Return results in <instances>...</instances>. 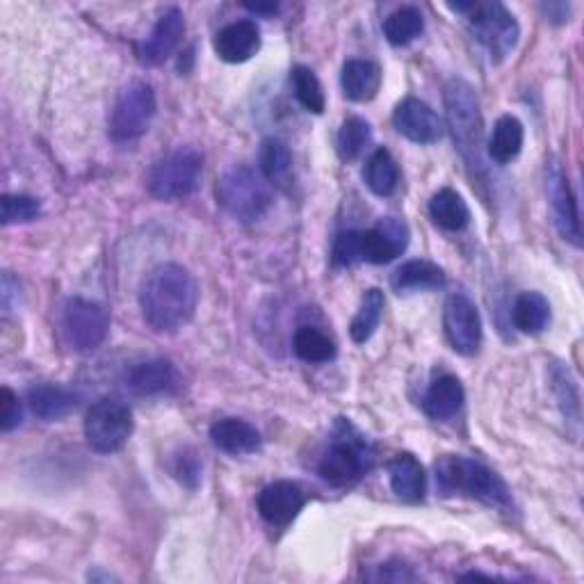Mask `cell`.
I'll return each mask as SVG.
<instances>
[{"instance_id":"9a60e30c","label":"cell","mask_w":584,"mask_h":584,"mask_svg":"<svg viewBox=\"0 0 584 584\" xmlns=\"http://www.w3.org/2000/svg\"><path fill=\"white\" fill-rule=\"evenodd\" d=\"M304 504H306V493L302 491L300 484L290 480H279L268 484L258 493L256 500L260 518L275 527L290 525L300 516Z\"/></svg>"},{"instance_id":"e0dca14e","label":"cell","mask_w":584,"mask_h":584,"mask_svg":"<svg viewBox=\"0 0 584 584\" xmlns=\"http://www.w3.org/2000/svg\"><path fill=\"white\" fill-rule=\"evenodd\" d=\"M183 35H185V16L178 8H170L161 19H157L149 39L142 44L140 62L144 67H161L178 48Z\"/></svg>"},{"instance_id":"7402d4cb","label":"cell","mask_w":584,"mask_h":584,"mask_svg":"<svg viewBox=\"0 0 584 584\" xmlns=\"http://www.w3.org/2000/svg\"><path fill=\"white\" fill-rule=\"evenodd\" d=\"M28 407L44 422L65 420L78 407V395L56 384H37L28 390Z\"/></svg>"},{"instance_id":"484cf974","label":"cell","mask_w":584,"mask_h":584,"mask_svg":"<svg viewBox=\"0 0 584 584\" xmlns=\"http://www.w3.org/2000/svg\"><path fill=\"white\" fill-rule=\"evenodd\" d=\"M550 302L541 292H521L512 308V323L525 336H537L550 325Z\"/></svg>"},{"instance_id":"1f68e13d","label":"cell","mask_w":584,"mask_h":584,"mask_svg":"<svg viewBox=\"0 0 584 584\" xmlns=\"http://www.w3.org/2000/svg\"><path fill=\"white\" fill-rule=\"evenodd\" d=\"M422 31H424V16L413 5H405L400 10H395L384 21V37L393 46H407L416 42L422 35Z\"/></svg>"},{"instance_id":"cb8c5ba5","label":"cell","mask_w":584,"mask_h":584,"mask_svg":"<svg viewBox=\"0 0 584 584\" xmlns=\"http://www.w3.org/2000/svg\"><path fill=\"white\" fill-rule=\"evenodd\" d=\"M390 285L397 292H413V290H439L445 285V272L436 262L416 258L407 260L397 268L390 277Z\"/></svg>"},{"instance_id":"74e56055","label":"cell","mask_w":584,"mask_h":584,"mask_svg":"<svg viewBox=\"0 0 584 584\" xmlns=\"http://www.w3.org/2000/svg\"><path fill=\"white\" fill-rule=\"evenodd\" d=\"M174 475H176V480L183 487L197 489V484L201 480V462L197 459V455L192 453V449H183V453L176 457Z\"/></svg>"},{"instance_id":"ab89813d","label":"cell","mask_w":584,"mask_h":584,"mask_svg":"<svg viewBox=\"0 0 584 584\" xmlns=\"http://www.w3.org/2000/svg\"><path fill=\"white\" fill-rule=\"evenodd\" d=\"M373 580H377V582H413L416 573L402 562H388V564L377 567V573L373 575Z\"/></svg>"},{"instance_id":"836d02e7","label":"cell","mask_w":584,"mask_h":584,"mask_svg":"<svg viewBox=\"0 0 584 584\" xmlns=\"http://www.w3.org/2000/svg\"><path fill=\"white\" fill-rule=\"evenodd\" d=\"M550 382H552L557 405H560L564 420L580 424V390L571 375V370L564 367L562 363H554L550 367Z\"/></svg>"},{"instance_id":"5bb4252c","label":"cell","mask_w":584,"mask_h":584,"mask_svg":"<svg viewBox=\"0 0 584 584\" xmlns=\"http://www.w3.org/2000/svg\"><path fill=\"white\" fill-rule=\"evenodd\" d=\"M393 128L416 144H434L443 138L445 130L443 119L436 115L432 105L413 96L397 103L393 113Z\"/></svg>"},{"instance_id":"6da1fadb","label":"cell","mask_w":584,"mask_h":584,"mask_svg":"<svg viewBox=\"0 0 584 584\" xmlns=\"http://www.w3.org/2000/svg\"><path fill=\"white\" fill-rule=\"evenodd\" d=\"M197 306V279L178 262L157 265L140 288L142 317L157 334H176L190 325Z\"/></svg>"},{"instance_id":"ba28073f","label":"cell","mask_w":584,"mask_h":584,"mask_svg":"<svg viewBox=\"0 0 584 584\" xmlns=\"http://www.w3.org/2000/svg\"><path fill=\"white\" fill-rule=\"evenodd\" d=\"M157 110L155 92L149 83L136 81L121 90L113 115H110V138L115 142H136L151 128Z\"/></svg>"},{"instance_id":"8992f818","label":"cell","mask_w":584,"mask_h":584,"mask_svg":"<svg viewBox=\"0 0 584 584\" xmlns=\"http://www.w3.org/2000/svg\"><path fill=\"white\" fill-rule=\"evenodd\" d=\"M201 174L203 155L192 147H178L149 170L147 190L161 201H178L197 192Z\"/></svg>"},{"instance_id":"44dd1931","label":"cell","mask_w":584,"mask_h":584,"mask_svg":"<svg viewBox=\"0 0 584 584\" xmlns=\"http://www.w3.org/2000/svg\"><path fill=\"white\" fill-rule=\"evenodd\" d=\"M388 480L393 493L405 502H420L428 491V475H424L422 464L409 453L397 455L388 464Z\"/></svg>"},{"instance_id":"b9f144b4","label":"cell","mask_w":584,"mask_h":584,"mask_svg":"<svg viewBox=\"0 0 584 584\" xmlns=\"http://www.w3.org/2000/svg\"><path fill=\"white\" fill-rule=\"evenodd\" d=\"M541 10L546 12L548 21H552V23L569 21V5H564V3H548Z\"/></svg>"},{"instance_id":"52a82bcc","label":"cell","mask_w":584,"mask_h":584,"mask_svg":"<svg viewBox=\"0 0 584 584\" xmlns=\"http://www.w3.org/2000/svg\"><path fill=\"white\" fill-rule=\"evenodd\" d=\"M464 14L468 19L470 35L487 48L495 65L512 56L521 28L507 8L502 3H466Z\"/></svg>"},{"instance_id":"f1b7e54d","label":"cell","mask_w":584,"mask_h":584,"mask_svg":"<svg viewBox=\"0 0 584 584\" xmlns=\"http://www.w3.org/2000/svg\"><path fill=\"white\" fill-rule=\"evenodd\" d=\"M363 178L370 190H373L377 197H390L397 185H400V167H397L395 157L388 149L379 147L373 155L367 157Z\"/></svg>"},{"instance_id":"277c9868","label":"cell","mask_w":584,"mask_h":584,"mask_svg":"<svg viewBox=\"0 0 584 584\" xmlns=\"http://www.w3.org/2000/svg\"><path fill=\"white\" fill-rule=\"evenodd\" d=\"M445 115L455 147L462 153L464 163L468 165L470 176L475 178L484 174V124L480 101H477L472 85L462 81V78H453V81L445 85Z\"/></svg>"},{"instance_id":"5b68a950","label":"cell","mask_w":584,"mask_h":584,"mask_svg":"<svg viewBox=\"0 0 584 584\" xmlns=\"http://www.w3.org/2000/svg\"><path fill=\"white\" fill-rule=\"evenodd\" d=\"M218 201L229 215L243 224H254L272 208L270 183L247 165L226 170L218 183Z\"/></svg>"},{"instance_id":"4dcf8cb0","label":"cell","mask_w":584,"mask_h":584,"mask_svg":"<svg viewBox=\"0 0 584 584\" xmlns=\"http://www.w3.org/2000/svg\"><path fill=\"white\" fill-rule=\"evenodd\" d=\"M292 350L304 363H329L336 359V342L315 327H300L292 336Z\"/></svg>"},{"instance_id":"7bdbcfd3","label":"cell","mask_w":584,"mask_h":584,"mask_svg":"<svg viewBox=\"0 0 584 584\" xmlns=\"http://www.w3.org/2000/svg\"><path fill=\"white\" fill-rule=\"evenodd\" d=\"M245 8L256 16H270L279 12V3H247Z\"/></svg>"},{"instance_id":"7a4b0ae2","label":"cell","mask_w":584,"mask_h":584,"mask_svg":"<svg viewBox=\"0 0 584 584\" xmlns=\"http://www.w3.org/2000/svg\"><path fill=\"white\" fill-rule=\"evenodd\" d=\"M377 449L350 418H336L317 475L334 489H350L375 468Z\"/></svg>"},{"instance_id":"3957f363","label":"cell","mask_w":584,"mask_h":584,"mask_svg":"<svg viewBox=\"0 0 584 584\" xmlns=\"http://www.w3.org/2000/svg\"><path fill=\"white\" fill-rule=\"evenodd\" d=\"M436 484L443 495H464L502 512L514 510L512 491L502 477L489 466L468 457H441L436 462Z\"/></svg>"},{"instance_id":"ffe728a7","label":"cell","mask_w":584,"mask_h":584,"mask_svg":"<svg viewBox=\"0 0 584 584\" xmlns=\"http://www.w3.org/2000/svg\"><path fill=\"white\" fill-rule=\"evenodd\" d=\"M464 400H466V393H464L459 377L441 375L439 379L432 382L428 393H424L422 409L432 420L445 422L462 411Z\"/></svg>"},{"instance_id":"ac0fdd59","label":"cell","mask_w":584,"mask_h":584,"mask_svg":"<svg viewBox=\"0 0 584 584\" xmlns=\"http://www.w3.org/2000/svg\"><path fill=\"white\" fill-rule=\"evenodd\" d=\"M210 441L220 453L231 457L254 455L260 449V432L241 418H222L210 428Z\"/></svg>"},{"instance_id":"4316f807","label":"cell","mask_w":584,"mask_h":584,"mask_svg":"<svg viewBox=\"0 0 584 584\" xmlns=\"http://www.w3.org/2000/svg\"><path fill=\"white\" fill-rule=\"evenodd\" d=\"M430 218L439 229L459 233L470 224V208L457 190L443 188L430 199Z\"/></svg>"},{"instance_id":"d4e9b609","label":"cell","mask_w":584,"mask_h":584,"mask_svg":"<svg viewBox=\"0 0 584 584\" xmlns=\"http://www.w3.org/2000/svg\"><path fill=\"white\" fill-rule=\"evenodd\" d=\"M258 167L260 176L281 190H288L292 185V176H295V172H292L290 147L277 138H268L260 144Z\"/></svg>"},{"instance_id":"60d3db41","label":"cell","mask_w":584,"mask_h":584,"mask_svg":"<svg viewBox=\"0 0 584 584\" xmlns=\"http://www.w3.org/2000/svg\"><path fill=\"white\" fill-rule=\"evenodd\" d=\"M19 292H21V288H19V281L12 277V272H5L3 275V311L5 313H10L12 311V302L16 300L19 302Z\"/></svg>"},{"instance_id":"7c38bea8","label":"cell","mask_w":584,"mask_h":584,"mask_svg":"<svg viewBox=\"0 0 584 584\" xmlns=\"http://www.w3.org/2000/svg\"><path fill=\"white\" fill-rule=\"evenodd\" d=\"M443 329L453 350L472 357L482 344V317L466 292H453L443 308Z\"/></svg>"},{"instance_id":"8fae6325","label":"cell","mask_w":584,"mask_h":584,"mask_svg":"<svg viewBox=\"0 0 584 584\" xmlns=\"http://www.w3.org/2000/svg\"><path fill=\"white\" fill-rule=\"evenodd\" d=\"M546 197L550 206L552 224L567 243L573 247H582V229H580V212L577 201L571 190L569 176L557 157H550L546 163Z\"/></svg>"},{"instance_id":"30bf717a","label":"cell","mask_w":584,"mask_h":584,"mask_svg":"<svg viewBox=\"0 0 584 584\" xmlns=\"http://www.w3.org/2000/svg\"><path fill=\"white\" fill-rule=\"evenodd\" d=\"M62 334L75 352H94L110 334V315L98 302L71 297L62 308Z\"/></svg>"},{"instance_id":"d590c367","label":"cell","mask_w":584,"mask_h":584,"mask_svg":"<svg viewBox=\"0 0 584 584\" xmlns=\"http://www.w3.org/2000/svg\"><path fill=\"white\" fill-rule=\"evenodd\" d=\"M42 215V203L28 195H3L0 199V220L5 226L33 222Z\"/></svg>"},{"instance_id":"e575fe53","label":"cell","mask_w":584,"mask_h":584,"mask_svg":"<svg viewBox=\"0 0 584 584\" xmlns=\"http://www.w3.org/2000/svg\"><path fill=\"white\" fill-rule=\"evenodd\" d=\"M292 87H295V96L304 110L313 115H323L327 108V96L323 90V83L317 81L313 69L300 65L292 69Z\"/></svg>"},{"instance_id":"83f0119b","label":"cell","mask_w":584,"mask_h":584,"mask_svg":"<svg viewBox=\"0 0 584 584\" xmlns=\"http://www.w3.org/2000/svg\"><path fill=\"white\" fill-rule=\"evenodd\" d=\"M523 142H525V128L521 119L512 115L500 117L493 126L491 140H489L491 161L498 165H510L523 151Z\"/></svg>"},{"instance_id":"8d00e7d4","label":"cell","mask_w":584,"mask_h":584,"mask_svg":"<svg viewBox=\"0 0 584 584\" xmlns=\"http://www.w3.org/2000/svg\"><path fill=\"white\" fill-rule=\"evenodd\" d=\"M331 260L338 268H352L359 260V231H342L336 235L334 249H331Z\"/></svg>"},{"instance_id":"f35d334b","label":"cell","mask_w":584,"mask_h":584,"mask_svg":"<svg viewBox=\"0 0 584 584\" xmlns=\"http://www.w3.org/2000/svg\"><path fill=\"white\" fill-rule=\"evenodd\" d=\"M0 400H3V420H0V430H3L5 434L16 430L21 420H23V409H21V400L16 397V393L12 388H3L0 390Z\"/></svg>"},{"instance_id":"2e32d148","label":"cell","mask_w":584,"mask_h":584,"mask_svg":"<svg viewBox=\"0 0 584 584\" xmlns=\"http://www.w3.org/2000/svg\"><path fill=\"white\" fill-rule=\"evenodd\" d=\"M215 46L218 58L229 62V65H243L252 60L256 52L260 50V28L258 23L252 19L233 21L215 35Z\"/></svg>"},{"instance_id":"f546056e","label":"cell","mask_w":584,"mask_h":584,"mask_svg":"<svg viewBox=\"0 0 584 584\" xmlns=\"http://www.w3.org/2000/svg\"><path fill=\"white\" fill-rule=\"evenodd\" d=\"M384 306H386V300H384V292L377 290V288H370L363 300H361V306L354 315V320L350 325V336L357 344H363L367 342L370 338L375 336V331L379 329L382 325V315H384Z\"/></svg>"},{"instance_id":"d6a6232c","label":"cell","mask_w":584,"mask_h":584,"mask_svg":"<svg viewBox=\"0 0 584 584\" xmlns=\"http://www.w3.org/2000/svg\"><path fill=\"white\" fill-rule=\"evenodd\" d=\"M370 138H373V130H370V124L361 117H348L342 121L338 138H336V151L342 163H354L370 144Z\"/></svg>"},{"instance_id":"603a6c76","label":"cell","mask_w":584,"mask_h":584,"mask_svg":"<svg viewBox=\"0 0 584 584\" xmlns=\"http://www.w3.org/2000/svg\"><path fill=\"white\" fill-rule=\"evenodd\" d=\"M340 83L350 101H373L382 87V69L370 60H348L342 67Z\"/></svg>"},{"instance_id":"9c48e42d","label":"cell","mask_w":584,"mask_h":584,"mask_svg":"<svg viewBox=\"0 0 584 584\" xmlns=\"http://www.w3.org/2000/svg\"><path fill=\"white\" fill-rule=\"evenodd\" d=\"M132 434V413L130 409L113 400V397H103L94 402L85 416V439L87 445L98 455H115L128 443Z\"/></svg>"},{"instance_id":"4fadbf2b","label":"cell","mask_w":584,"mask_h":584,"mask_svg":"<svg viewBox=\"0 0 584 584\" xmlns=\"http://www.w3.org/2000/svg\"><path fill=\"white\" fill-rule=\"evenodd\" d=\"M409 245V229L405 222L386 218L377 226L359 231V260L370 265H386L402 256Z\"/></svg>"},{"instance_id":"d6986e66","label":"cell","mask_w":584,"mask_h":584,"mask_svg":"<svg viewBox=\"0 0 584 584\" xmlns=\"http://www.w3.org/2000/svg\"><path fill=\"white\" fill-rule=\"evenodd\" d=\"M176 382V370L167 359H149L132 365L126 373V388L132 395L151 397L170 390Z\"/></svg>"}]
</instances>
